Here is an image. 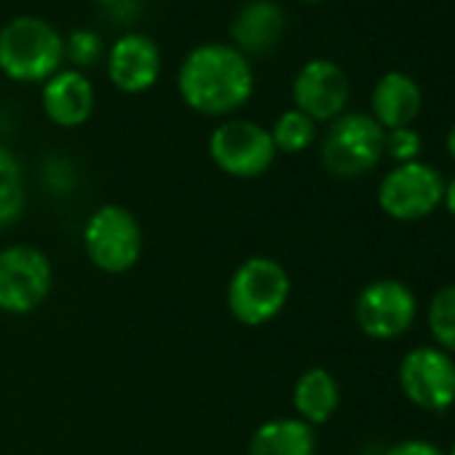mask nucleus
<instances>
[{"instance_id": "nucleus-16", "label": "nucleus", "mask_w": 455, "mask_h": 455, "mask_svg": "<svg viewBox=\"0 0 455 455\" xmlns=\"http://www.w3.org/2000/svg\"><path fill=\"white\" fill-rule=\"evenodd\" d=\"M247 455H316V431L300 418H274L255 428Z\"/></svg>"}, {"instance_id": "nucleus-3", "label": "nucleus", "mask_w": 455, "mask_h": 455, "mask_svg": "<svg viewBox=\"0 0 455 455\" xmlns=\"http://www.w3.org/2000/svg\"><path fill=\"white\" fill-rule=\"evenodd\" d=\"M292 292L287 268L266 255L247 258L228 282L225 303L231 316L244 327H263L276 319Z\"/></svg>"}, {"instance_id": "nucleus-12", "label": "nucleus", "mask_w": 455, "mask_h": 455, "mask_svg": "<svg viewBox=\"0 0 455 455\" xmlns=\"http://www.w3.org/2000/svg\"><path fill=\"white\" fill-rule=\"evenodd\" d=\"M108 76L124 94H142L156 86L161 76V52L142 33L121 36L108 54Z\"/></svg>"}, {"instance_id": "nucleus-10", "label": "nucleus", "mask_w": 455, "mask_h": 455, "mask_svg": "<svg viewBox=\"0 0 455 455\" xmlns=\"http://www.w3.org/2000/svg\"><path fill=\"white\" fill-rule=\"evenodd\" d=\"M359 330L372 340H396L402 338L418 316L415 292L399 279H375L370 282L354 306Z\"/></svg>"}, {"instance_id": "nucleus-19", "label": "nucleus", "mask_w": 455, "mask_h": 455, "mask_svg": "<svg viewBox=\"0 0 455 455\" xmlns=\"http://www.w3.org/2000/svg\"><path fill=\"white\" fill-rule=\"evenodd\" d=\"M268 132H271V140L276 145V153H290V156L303 153L316 140V124L295 108L284 110L276 118L274 129H268Z\"/></svg>"}, {"instance_id": "nucleus-17", "label": "nucleus", "mask_w": 455, "mask_h": 455, "mask_svg": "<svg viewBox=\"0 0 455 455\" xmlns=\"http://www.w3.org/2000/svg\"><path fill=\"white\" fill-rule=\"evenodd\" d=\"M340 404V386L335 375L324 367H311L306 370L295 388H292V407L295 418L306 420L308 426H322L327 423Z\"/></svg>"}, {"instance_id": "nucleus-14", "label": "nucleus", "mask_w": 455, "mask_h": 455, "mask_svg": "<svg viewBox=\"0 0 455 455\" xmlns=\"http://www.w3.org/2000/svg\"><path fill=\"white\" fill-rule=\"evenodd\" d=\"M41 102L52 124L62 129H76L84 126L94 113V86L81 70L68 68L54 73L44 84Z\"/></svg>"}, {"instance_id": "nucleus-7", "label": "nucleus", "mask_w": 455, "mask_h": 455, "mask_svg": "<svg viewBox=\"0 0 455 455\" xmlns=\"http://www.w3.org/2000/svg\"><path fill=\"white\" fill-rule=\"evenodd\" d=\"M52 260L30 244L0 250V311L25 316L41 308L52 292Z\"/></svg>"}, {"instance_id": "nucleus-22", "label": "nucleus", "mask_w": 455, "mask_h": 455, "mask_svg": "<svg viewBox=\"0 0 455 455\" xmlns=\"http://www.w3.org/2000/svg\"><path fill=\"white\" fill-rule=\"evenodd\" d=\"M423 153V137L412 129H391L386 132V156L396 164H410V161H420Z\"/></svg>"}, {"instance_id": "nucleus-26", "label": "nucleus", "mask_w": 455, "mask_h": 455, "mask_svg": "<svg viewBox=\"0 0 455 455\" xmlns=\"http://www.w3.org/2000/svg\"><path fill=\"white\" fill-rule=\"evenodd\" d=\"M97 4L105 6V9H118V6L124 4V0H97Z\"/></svg>"}, {"instance_id": "nucleus-28", "label": "nucleus", "mask_w": 455, "mask_h": 455, "mask_svg": "<svg viewBox=\"0 0 455 455\" xmlns=\"http://www.w3.org/2000/svg\"><path fill=\"white\" fill-rule=\"evenodd\" d=\"M447 455H455V442H452V447H450V452Z\"/></svg>"}, {"instance_id": "nucleus-25", "label": "nucleus", "mask_w": 455, "mask_h": 455, "mask_svg": "<svg viewBox=\"0 0 455 455\" xmlns=\"http://www.w3.org/2000/svg\"><path fill=\"white\" fill-rule=\"evenodd\" d=\"M447 153H450V158L455 161V124H452L450 132H447Z\"/></svg>"}, {"instance_id": "nucleus-5", "label": "nucleus", "mask_w": 455, "mask_h": 455, "mask_svg": "<svg viewBox=\"0 0 455 455\" xmlns=\"http://www.w3.org/2000/svg\"><path fill=\"white\" fill-rule=\"evenodd\" d=\"M84 250L94 268L126 274L142 258V225L126 206L105 204L86 220Z\"/></svg>"}, {"instance_id": "nucleus-6", "label": "nucleus", "mask_w": 455, "mask_h": 455, "mask_svg": "<svg viewBox=\"0 0 455 455\" xmlns=\"http://www.w3.org/2000/svg\"><path fill=\"white\" fill-rule=\"evenodd\" d=\"M444 177L426 161L396 164L378 185V206L396 222H418L442 206Z\"/></svg>"}, {"instance_id": "nucleus-8", "label": "nucleus", "mask_w": 455, "mask_h": 455, "mask_svg": "<svg viewBox=\"0 0 455 455\" xmlns=\"http://www.w3.org/2000/svg\"><path fill=\"white\" fill-rule=\"evenodd\" d=\"M209 158L225 174L252 180L271 169L276 158V145L271 140V132L260 124L231 118L222 121L209 134Z\"/></svg>"}, {"instance_id": "nucleus-23", "label": "nucleus", "mask_w": 455, "mask_h": 455, "mask_svg": "<svg viewBox=\"0 0 455 455\" xmlns=\"http://www.w3.org/2000/svg\"><path fill=\"white\" fill-rule=\"evenodd\" d=\"M383 455H447V452H442V447H436L428 439H402L391 444Z\"/></svg>"}, {"instance_id": "nucleus-1", "label": "nucleus", "mask_w": 455, "mask_h": 455, "mask_svg": "<svg viewBox=\"0 0 455 455\" xmlns=\"http://www.w3.org/2000/svg\"><path fill=\"white\" fill-rule=\"evenodd\" d=\"M177 92L182 102L201 116H231L244 108L255 92L250 57L231 44H201L182 60Z\"/></svg>"}, {"instance_id": "nucleus-18", "label": "nucleus", "mask_w": 455, "mask_h": 455, "mask_svg": "<svg viewBox=\"0 0 455 455\" xmlns=\"http://www.w3.org/2000/svg\"><path fill=\"white\" fill-rule=\"evenodd\" d=\"M28 204V190H25V174L20 158L0 145V231H6L14 225Z\"/></svg>"}, {"instance_id": "nucleus-13", "label": "nucleus", "mask_w": 455, "mask_h": 455, "mask_svg": "<svg viewBox=\"0 0 455 455\" xmlns=\"http://www.w3.org/2000/svg\"><path fill=\"white\" fill-rule=\"evenodd\" d=\"M287 30L284 9L274 0H250L244 4L231 22V46L239 49L244 57H263L271 54Z\"/></svg>"}, {"instance_id": "nucleus-20", "label": "nucleus", "mask_w": 455, "mask_h": 455, "mask_svg": "<svg viewBox=\"0 0 455 455\" xmlns=\"http://www.w3.org/2000/svg\"><path fill=\"white\" fill-rule=\"evenodd\" d=\"M426 319L436 348L452 356L455 354V284H447L434 292Z\"/></svg>"}, {"instance_id": "nucleus-24", "label": "nucleus", "mask_w": 455, "mask_h": 455, "mask_svg": "<svg viewBox=\"0 0 455 455\" xmlns=\"http://www.w3.org/2000/svg\"><path fill=\"white\" fill-rule=\"evenodd\" d=\"M442 204H444V209L450 212V217H455V177H452V180H444V196H442Z\"/></svg>"}, {"instance_id": "nucleus-27", "label": "nucleus", "mask_w": 455, "mask_h": 455, "mask_svg": "<svg viewBox=\"0 0 455 455\" xmlns=\"http://www.w3.org/2000/svg\"><path fill=\"white\" fill-rule=\"evenodd\" d=\"M303 4H324V0H303Z\"/></svg>"}, {"instance_id": "nucleus-15", "label": "nucleus", "mask_w": 455, "mask_h": 455, "mask_svg": "<svg viewBox=\"0 0 455 455\" xmlns=\"http://www.w3.org/2000/svg\"><path fill=\"white\" fill-rule=\"evenodd\" d=\"M423 108V92L418 81L407 73L391 70L378 78L370 94V116L383 126V132L412 126V121L420 116Z\"/></svg>"}, {"instance_id": "nucleus-11", "label": "nucleus", "mask_w": 455, "mask_h": 455, "mask_svg": "<svg viewBox=\"0 0 455 455\" xmlns=\"http://www.w3.org/2000/svg\"><path fill=\"white\" fill-rule=\"evenodd\" d=\"M348 97H351L348 76L332 60L306 62L292 81L295 110L308 116L314 124H332L338 116H343Z\"/></svg>"}, {"instance_id": "nucleus-4", "label": "nucleus", "mask_w": 455, "mask_h": 455, "mask_svg": "<svg viewBox=\"0 0 455 455\" xmlns=\"http://www.w3.org/2000/svg\"><path fill=\"white\" fill-rule=\"evenodd\" d=\"M386 156V132L370 113L338 116L322 142V164L332 177L356 180L370 174Z\"/></svg>"}, {"instance_id": "nucleus-21", "label": "nucleus", "mask_w": 455, "mask_h": 455, "mask_svg": "<svg viewBox=\"0 0 455 455\" xmlns=\"http://www.w3.org/2000/svg\"><path fill=\"white\" fill-rule=\"evenodd\" d=\"M102 54H105V44L97 30L78 28L65 38V57L76 65V70L97 65Z\"/></svg>"}, {"instance_id": "nucleus-2", "label": "nucleus", "mask_w": 455, "mask_h": 455, "mask_svg": "<svg viewBox=\"0 0 455 455\" xmlns=\"http://www.w3.org/2000/svg\"><path fill=\"white\" fill-rule=\"evenodd\" d=\"M65 38L41 17H17L0 28V73L17 84H46L62 70Z\"/></svg>"}, {"instance_id": "nucleus-9", "label": "nucleus", "mask_w": 455, "mask_h": 455, "mask_svg": "<svg viewBox=\"0 0 455 455\" xmlns=\"http://www.w3.org/2000/svg\"><path fill=\"white\" fill-rule=\"evenodd\" d=\"M399 388L428 412H447L455 404V359L436 346H418L399 362Z\"/></svg>"}]
</instances>
